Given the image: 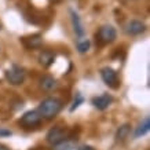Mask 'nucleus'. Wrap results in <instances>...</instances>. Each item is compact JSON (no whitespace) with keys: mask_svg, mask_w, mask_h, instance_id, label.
Listing matches in <instances>:
<instances>
[{"mask_svg":"<svg viewBox=\"0 0 150 150\" xmlns=\"http://www.w3.org/2000/svg\"><path fill=\"white\" fill-rule=\"evenodd\" d=\"M62 109V102L58 98H46L44 100H41L39 105V114L41 118L46 120H52L57 114Z\"/></svg>","mask_w":150,"mask_h":150,"instance_id":"obj_1","label":"nucleus"},{"mask_svg":"<svg viewBox=\"0 0 150 150\" xmlns=\"http://www.w3.org/2000/svg\"><path fill=\"white\" fill-rule=\"evenodd\" d=\"M6 79L11 86H21L25 80V72L18 65H13L10 69L6 70Z\"/></svg>","mask_w":150,"mask_h":150,"instance_id":"obj_2","label":"nucleus"},{"mask_svg":"<svg viewBox=\"0 0 150 150\" xmlns=\"http://www.w3.org/2000/svg\"><path fill=\"white\" fill-rule=\"evenodd\" d=\"M117 37V32L112 25H103L99 28V30L96 33V39L99 40L100 44H109L113 43Z\"/></svg>","mask_w":150,"mask_h":150,"instance_id":"obj_3","label":"nucleus"},{"mask_svg":"<svg viewBox=\"0 0 150 150\" xmlns=\"http://www.w3.org/2000/svg\"><path fill=\"white\" fill-rule=\"evenodd\" d=\"M46 139L50 145L55 146V145H58V143H61V142H64L65 139H68V131L65 128L59 127V125L58 127H54L47 132Z\"/></svg>","mask_w":150,"mask_h":150,"instance_id":"obj_4","label":"nucleus"},{"mask_svg":"<svg viewBox=\"0 0 150 150\" xmlns=\"http://www.w3.org/2000/svg\"><path fill=\"white\" fill-rule=\"evenodd\" d=\"M40 123H41V116L39 114L37 110H29V112H26V113L21 117V120H19V124L25 128L36 127V125H39Z\"/></svg>","mask_w":150,"mask_h":150,"instance_id":"obj_5","label":"nucleus"},{"mask_svg":"<svg viewBox=\"0 0 150 150\" xmlns=\"http://www.w3.org/2000/svg\"><path fill=\"white\" fill-rule=\"evenodd\" d=\"M100 76H102V80L106 86L112 87V88H117L118 87V76L117 72L112 68H103L100 70Z\"/></svg>","mask_w":150,"mask_h":150,"instance_id":"obj_6","label":"nucleus"},{"mask_svg":"<svg viewBox=\"0 0 150 150\" xmlns=\"http://www.w3.org/2000/svg\"><path fill=\"white\" fill-rule=\"evenodd\" d=\"M146 30V25L142 21H138V19H132L125 25V32L131 36H138V35H142V33Z\"/></svg>","mask_w":150,"mask_h":150,"instance_id":"obj_7","label":"nucleus"},{"mask_svg":"<svg viewBox=\"0 0 150 150\" xmlns=\"http://www.w3.org/2000/svg\"><path fill=\"white\" fill-rule=\"evenodd\" d=\"M112 102H113V98H112L109 94H102V95L95 96V98L92 99V105H94L98 110L108 109Z\"/></svg>","mask_w":150,"mask_h":150,"instance_id":"obj_8","label":"nucleus"},{"mask_svg":"<svg viewBox=\"0 0 150 150\" xmlns=\"http://www.w3.org/2000/svg\"><path fill=\"white\" fill-rule=\"evenodd\" d=\"M43 43V39H41L40 35H32V36H26L22 37V44L26 48L32 50V48H39Z\"/></svg>","mask_w":150,"mask_h":150,"instance_id":"obj_9","label":"nucleus"},{"mask_svg":"<svg viewBox=\"0 0 150 150\" xmlns=\"http://www.w3.org/2000/svg\"><path fill=\"white\" fill-rule=\"evenodd\" d=\"M70 15H72V23H73V29H74V33L76 36L79 37H83L84 36V26H83V22H81V18L76 11H70Z\"/></svg>","mask_w":150,"mask_h":150,"instance_id":"obj_10","label":"nucleus"},{"mask_svg":"<svg viewBox=\"0 0 150 150\" xmlns=\"http://www.w3.org/2000/svg\"><path fill=\"white\" fill-rule=\"evenodd\" d=\"M40 88L44 91H54L58 88V81L51 76H44L40 79Z\"/></svg>","mask_w":150,"mask_h":150,"instance_id":"obj_11","label":"nucleus"},{"mask_svg":"<svg viewBox=\"0 0 150 150\" xmlns=\"http://www.w3.org/2000/svg\"><path fill=\"white\" fill-rule=\"evenodd\" d=\"M55 61V54L52 52V51H41L40 55H39V64L43 65L44 68H48V66H51V65L54 64Z\"/></svg>","mask_w":150,"mask_h":150,"instance_id":"obj_12","label":"nucleus"},{"mask_svg":"<svg viewBox=\"0 0 150 150\" xmlns=\"http://www.w3.org/2000/svg\"><path fill=\"white\" fill-rule=\"evenodd\" d=\"M129 132H131V125L129 124H123L117 129V132H116V137H114L116 138V142H124L128 138Z\"/></svg>","mask_w":150,"mask_h":150,"instance_id":"obj_13","label":"nucleus"},{"mask_svg":"<svg viewBox=\"0 0 150 150\" xmlns=\"http://www.w3.org/2000/svg\"><path fill=\"white\" fill-rule=\"evenodd\" d=\"M150 129V118L149 117H145L143 120V123H141V125L137 128V131H135V138H141L143 137L145 134H147Z\"/></svg>","mask_w":150,"mask_h":150,"instance_id":"obj_14","label":"nucleus"},{"mask_svg":"<svg viewBox=\"0 0 150 150\" xmlns=\"http://www.w3.org/2000/svg\"><path fill=\"white\" fill-rule=\"evenodd\" d=\"M73 149H74V142L69 141V139H65L64 142L55 145L52 150H73Z\"/></svg>","mask_w":150,"mask_h":150,"instance_id":"obj_15","label":"nucleus"},{"mask_svg":"<svg viewBox=\"0 0 150 150\" xmlns=\"http://www.w3.org/2000/svg\"><path fill=\"white\" fill-rule=\"evenodd\" d=\"M90 46H91V43H90V40L88 39H84V40H80L77 43V50L80 54H84V52H87V51L90 50Z\"/></svg>","mask_w":150,"mask_h":150,"instance_id":"obj_16","label":"nucleus"},{"mask_svg":"<svg viewBox=\"0 0 150 150\" xmlns=\"http://www.w3.org/2000/svg\"><path fill=\"white\" fill-rule=\"evenodd\" d=\"M83 102H84V99H83V96L79 94V95H77V99H74V102H73V106L70 108V110L73 112L74 109H77L79 106H80V103H83Z\"/></svg>","mask_w":150,"mask_h":150,"instance_id":"obj_17","label":"nucleus"},{"mask_svg":"<svg viewBox=\"0 0 150 150\" xmlns=\"http://www.w3.org/2000/svg\"><path fill=\"white\" fill-rule=\"evenodd\" d=\"M11 135H13V132L10 131V129L0 128V138H1V137H11Z\"/></svg>","mask_w":150,"mask_h":150,"instance_id":"obj_18","label":"nucleus"},{"mask_svg":"<svg viewBox=\"0 0 150 150\" xmlns=\"http://www.w3.org/2000/svg\"><path fill=\"white\" fill-rule=\"evenodd\" d=\"M77 150H95L92 146H88V145H83V146H80Z\"/></svg>","mask_w":150,"mask_h":150,"instance_id":"obj_19","label":"nucleus"},{"mask_svg":"<svg viewBox=\"0 0 150 150\" xmlns=\"http://www.w3.org/2000/svg\"><path fill=\"white\" fill-rule=\"evenodd\" d=\"M0 150H8V149H7L6 146H0Z\"/></svg>","mask_w":150,"mask_h":150,"instance_id":"obj_20","label":"nucleus"},{"mask_svg":"<svg viewBox=\"0 0 150 150\" xmlns=\"http://www.w3.org/2000/svg\"><path fill=\"white\" fill-rule=\"evenodd\" d=\"M0 29H1V26H0Z\"/></svg>","mask_w":150,"mask_h":150,"instance_id":"obj_21","label":"nucleus"}]
</instances>
